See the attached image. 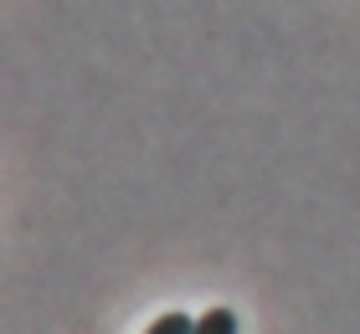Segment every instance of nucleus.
Instances as JSON below:
<instances>
[{"mask_svg": "<svg viewBox=\"0 0 360 334\" xmlns=\"http://www.w3.org/2000/svg\"><path fill=\"white\" fill-rule=\"evenodd\" d=\"M195 334H237V314L232 309H206L195 319Z\"/></svg>", "mask_w": 360, "mask_h": 334, "instance_id": "1", "label": "nucleus"}, {"mask_svg": "<svg viewBox=\"0 0 360 334\" xmlns=\"http://www.w3.org/2000/svg\"><path fill=\"white\" fill-rule=\"evenodd\" d=\"M144 334H195V319H191V314H160Z\"/></svg>", "mask_w": 360, "mask_h": 334, "instance_id": "2", "label": "nucleus"}]
</instances>
